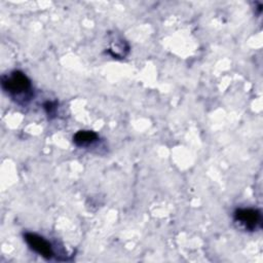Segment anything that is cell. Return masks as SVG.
<instances>
[{
	"label": "cell",
	"mask_w": 263,
	"mask_h": 263,
	"mask_svg": "<svg viewBox=\"0 0 263 263\" xmlns=\"http://www.w3.org/2000/svg\"><path fill=\"white\" fill-rule=\"evenodd\" d=\"M2 87L13 96H20L31 89L30 79L20 71H13L10 75L2 78Z\"/></svg>",
	"instance_id": "cell-1"
},
{
	"label": "cell",
	"mask_w": 263,
	"mask_h": 263,
	"mask_svg": "<svg viewBox=\"0 0 263 263\" xmlns=\"http://www.w3.org/2000/svg\"><path fill=\"white\" fill-rule=\"evenodd\" d=\"M24 238L27 242V245L32 249L34 252L39 254L45 259H50L54 254L51 245L44 239L42 236L36 234V233H31L27 232L24 235Z\"/></svg>",
	"instance_id": "cell-2"
},
{
	"label": "cell",
	"mask_w": 263,
	"mask_h": 263,
	"mask_svg": "<svg viewBox=\"0 0 263 263\" xmlns=\"http://www.w3.org/2000/svg\"><path fill=\"white\" fill-rule=\"evenodd\" d=\"M236 222L243 225L247 229L253 230L260 223V212L254 209H238L234 213Z\"/></svg>",
	"instance_id": "cell-3"
},
{
	"label": "cell",
	"mask_w": 263,
	"mask_h": 263,
	"mask_svg": "<svg viewBox=\"0 0 263 263\" xmlns=\"http://www.w3.org/2000/svg\"><path fill=\"white\" fill-rule=\"evenodd\" d=\"M98 135L92 130H79L73 137V142L77 146H86L97 141Z\"/></svg>",
	"instance_id": "cell-4"
},
{
	"label": "cell",
	"mask_w": 263,
	"mask_h": 263,
	"mask_svg": "<svg viewBox=\"0 0 263 263\" xmlns=\"http://www.w3.org/2000/svg\"><path fill=\"white\" fill-rule=\"evenodd\" d=\"M44 108L46 109V111H47V114H53V111H54V109H55V105L53 104V103H51V102H47L45 105H44Z\"/></svg>",
	"instance_id": "cell-5"
}]
</instances>
